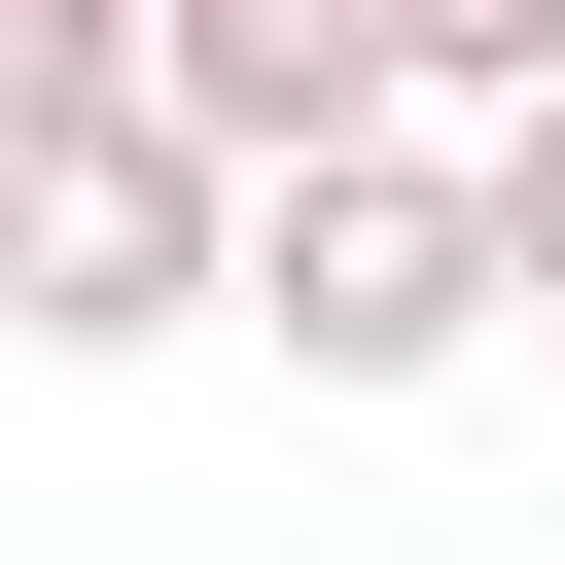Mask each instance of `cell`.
Returning <instances> with one entry per match:
<instances>
[{
    "label": "cell",
    "instance_id": "1",
    "mask_svg": "<svg viewBox=\"0 0 565 565\" xmlns=\"http://www.w3.org/2000/svg\"><path fill=\"white\" fill-rule=\"evenodd\" d=\"M247 318H282V388H459V353L530 318L494 106H353V141H282V212H247Z\"/></svg>",
    "mask_w": 565,
    "mask_h": 565
},
{
    "label": "cell",
    "instance_id": "2",
    "mask_svg": "<svg viewBox=\"0 0 565 565\" xmlns=\"http://www.w3.org/2000/svg\"><path fill=\"white\" fill-rule=\"evenodd\" d=\"M247 141L177 106V71H106V106H35V353H177L212 282H247Z\"/></svg>",
    "mask_w": 565,
    "mask_h": 565
},
{
    "label": "cell",
    "instance_id": "3",
    "mask_svg": "<svg viewBox=\"0 0 565 565\" xmlns=\"http://www.w3.org/2000/svg\"><path fill=\"white\" fill-rule=\"evenodd\" d=\"M494 212H530V318H565V106H494Z\"/></svg>",
    "mask_w": 565,
    "mask_h": 565
}]
</instances>
